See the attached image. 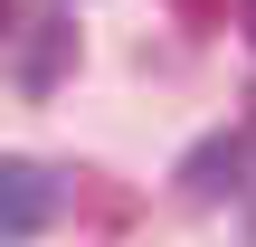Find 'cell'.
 <instances>
[{
    "mask_svg": "<svg viewBox=\"0 0 256 247\" xmlns=\"http://www.w3.org/2000/svg\"><path fill=\"white\" fill-rule=\"evenodd\" d=\"M48 219H57V171L0 162V238H38Z\"/></svg>",
    "mask_w": 256,
    "mask_h": 247,
    "instance_id": "obj_1",
    "label": "cell"
},
{
    "mask_svg": "<svg viewBox=\"0 0 256 247\" xmlns=\"http://www.w3.org/2000/svg\"><path fill=\"white\" fill-rule=\"evenodd\" d=\"M238 171H247V143L218 133V143H200V152L180 162V190H190V200H218V190H238Z\"/></svg>",
    "mask_w": 256,
    "mask_h": 247,
    "instance_id": "obj_2",
    "label": "cell"
},
{
    "mask_svg": "<svg viewBox=\"0 0 256 247\" xmlns=\"http://www.w3.org/2000/svg\"><path fill=\"white\" fill-rule=\"evenodd\" d=\"M66 57H76V29H66V19H38V38H28L19 76H28V86H57V76H66Z\"/></svg>",
    "mask_w": 256,
    "mask_h": 247,
    "instance_id": "obj_3",
    "label": "cell"
},
{
    "mask_svg": "<svg viewBox=\"0 0 256 247\" xmlns=\"http://www.w3.org/2000/svg\"><path fill=\"white\" fill-rule=\"evenodd\" d=\"M218 10H228V0H180V19H218Z\"/></svg>",
    "mask_w": 256,
    "mask_h": 247,
    "instance_id": "obj_4",
    "label": "cell"
},
{
    "mask_svg": "<svg viewBox=\"0 0 256 247\" xmlns=\"http://www.w3.org/2000/svg\"><path fill=\"white\" fill-rule=\"evenodd\" d=\"M238 29H247V48H256V0H238Z\"/></svg>",
    "mask_w": 256,
    "mask_h": 247,
    "instance_id": "obj_5",
    "label": "cell"
},
{
    "mask_svg": "<svg viewBox=\"0 0 256 247\" xmlns=\"http://www.w3.org/2000/svg\"><path fill=\"white\" fill-rule=\"evenodd\" d=\"M10 19H19V0H0V38H10Z\"/></svg>",
    "mask_w": 256,
    "mask_h": 247,
    "instance_id": "obj_6",
    "label": "cell"
}]
</instances>
